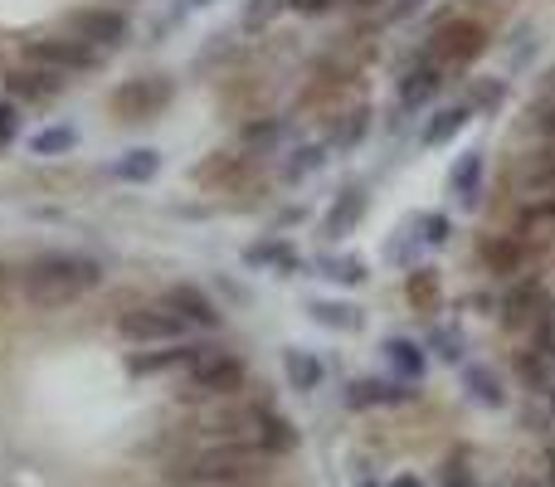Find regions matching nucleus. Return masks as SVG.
Returning <instances> with one entry per match:
<instances>
[{"instance_id": "obj_1", "label": "nucleus", "mask_w": 555, "mask_h": 487, "mask_svg": "<svg viewBox=\"0 0 555 487\" xmlns=\"http://www.w3.org/2000/svg\"><path fill=\"white\" fill-rule=\"evenodd\" d=\"M103 283V264L88 254H68V248H54V254H35L25 268H20V293L35 312H64L78 297H88Z\"/></svg>"}, {"instance_id": "obj_2", "label": "nucleus", "mask_w": 555, "mask_h": 487, "mask_svg": "<svg viewBox=\"0 0 555 487\" xmlns=\"http://www.w3.org/2000/svg\"><path fill=\"white\" fill-rule=\"evenodd\" d=\"M269 453L249 444H195V449L166 459L162 478L171 487H244L269 473Z\"/></svg>"}, {"instance_id": "obj_3", "label": "nucleus", "mask_w": 555, "mask_h": 487, "mask_svg": "<svg viewBox=\"0 0 555 487\" xmlns=\"http://www.w3.org/2000/svg\"><path fill=\"white\" fill-rule=\"evenodd\" d=\"M244 385H249V366H244L234 351H224V346H210L201 361L185 366L181 395L185 400H210L215 405V400H234Z\"/></svg>"}, {"instance_id": "obj_4", "label": "nucleus", "mask_w": 555, "mask_h": 487, "mask_svg": "<svg viewBox=\"0 0 555 487\" xmlns=\"http://www.w3.org/2000/svg\"><path fill=\"white\" fill-rule=\"evenodd\" d=\"M488 44H492L488 29H482L478 20L463 15V20H443V25L429 35V49H424V54H429L439 68H463V64L488 54Z\"/></svg>"}, {"instance_id": "obj_5", "label": "nucleus", "mask_w": 555, "mask_h": 487, "mask_svg": "<svg viewBox=\"0 0 555 487\" xmlns=\"http://www.w3.org/2000/svg\"><path fill=\"white\" fill-rule=\"evenodd\" d=\"M176 84L166 74H142V78H127L122 88H113V113L122 123H152L171 107Z\"/></svg>"}, {"instance_id": "obj_6", "label": "nucleus", "mask_w": 555, "mask_h": 487, "mask_svg": "<svg viewBox=\"0 0 555 487\" xmlns=\"http://www.w3.org/2000/svg\"><path fill=\"white\" fill-rule=\"evenodd\" d=\"M117 332H122L132 346H166V342H181L191 326H185L166 303H142V307H127V312L117 317Z\"/></svg>"}, {"instance_id": "obj_7", "label": "nucleus", "mask_w": 555, "mask_h": 487, "mask_svg": "<svg viewBox=\"0 0 555 487\" xmlns=\"http://www.w3.org/2000/svg\"><path fill=\"white\" fill-rule=\"evenodd\" d=\"M25 59H35V64H44V68H54V74H83V68H93L98 64V49L93 44H83V39H74L64 29V35H35V39H25Z\"/></svg>"}, {"instance_id": "obj_8", "label": "nucleus", "mask_w": 555, "mask_h": 487, "mask_svg": "<svg viewBox=\"0 0 555 487\" xmlns=\"http://www.w3.org/2000/svg\"><path fill=\"white\" fill-rule=\"evenodd\" d=\"M68 35L83 39V44H93V49H117L127 39V15H122V5L74 10V15H68Z\"/></svg>"}, {"instance_id": "obj_9", "label": "nucleus", "mask_w": 555, "mask_h": 487, "mask_svg": "<svg viewBox=\"0 0 555 487\" xmlns=\"http://www.w3.org/2000/svg\"><path fill=\"white\" fill-rule=\"evenodd\" d=\"M478 258H482V268H488L492 278L512 283L517 273H527V264H531V244L521 240V234H488V240L478 244Z\"/></svg>"}, {"instance_id": "obj_10", "label": "nucleus", "mask_w": 555, "mask_h": 487, "mask_svg": "<svg viewBox=\"0 0 555 487\" xmlns=\"http://www.w3.org/2000/svg\"><path fill=\"white\" fill-rule=\"evenodd\" d=\"M512 185H517L527 201H537V195H555V142H537L527 156H517Z\"/></svg>"}, {"instance_id": "obj_11", "label": "nucleus", "mask_w": 555, "mask_h": 487, "mask_svg": "<svg viewBox=\"0 0 555 487\" xmlns=\"http://www.w3.org/2000/svg\"><path fill=\"white\" fill-rule=\"evenodd\" d=\"M210 351V342H166V346H156V351H132L127 356V371L132 375H162V371H176V366H191V361H201V356Z\"/></svg>"}, {"instance_id": "obj_12", "label": "nucleus", "mask_w": 555, "mask_h": 487, "mask_svg": "<svg viewBox=\"0 0 555 487\" xmlns=\"http://www.w3.org/2000/svg\"><path fill=\"white\" fill-rule=\"evenodd\" d=\"M162 303L171 307V312L181 317L185 326H201V332H215V326H220V307H215V297L205 293V287H195V283H176V287H166Z\"/></svg>"}, {"instance_id": "obj_13", "label": "nucleus", "mask_w": 555, "mask_h": 487, "mask_svg": "<svg viewBox=\"0 0 555 487\" xmlns=\"http://www.w3.org/2000/svg\"><path fill=\"white\" fill-rule=\"evenodd\" d=\"M59 88H64V74L35 64V59H25V64H15L5 74V98H15V103H39V98L59 93Z\"/></svg>"}, {"instance_id": "obj_14", "label": "nucleus", "mask_w": 555, "mask_h": 487, "mask_svg": "<svg viewBox=\"0 0 555 487\" xmlns=\"http://www.w3.org/2000/svg\"><path fill=\"white\" fill-rule=\"evenodd\" d=\"M443 88V68L429 54H420L410 68L400 74V107L404 113H420L424 103H434V93Z\"/></svg>"}, {"instance_id": "obj_15", "label": "nucleus", "mask_w": 555, "mask_h": 487, "mask_svg": "<svg viewBox=\"0 0 555 487\" xmlns=\"http://www.w3.org/2000/svg\"><path fill=\"white\" fill-rule=\"evenodd\" d=\"M249 176H254V156L249 152H215L210 162L195 166V181L215 185V191H240Z\"/></svg>"}, {"instance_id": "obj_16", "label": "nucleus", "mask_w": 555, "mask_h": 487, "mask_svg": "<svg viewBox=\"0 0 555 487\" xmlns=\"http://www.w3.org/2000/svg\"><path fill=\"white\" fill-rule=\"evenodd\" d=\"M414 390L410 381H380V375H361L346 385V405L351 410H375V405H410Z\"/></svg>"}, {"instance_id": "obj_17", "label": "nucleus", "mask_w": 555, "mask_h": 487, "mask_svg": "<svg viewBox=\"0 0 555 487\" xmlns=\"http://www.w3.org/2000/svg\"><path fill=\"white\" fill-rule=\"evenodd\" d=\"M541 303H546V287L537 283V278H521V283L507 287V297H502V326H512V332H521V326L537 322Z\"/></svg>"}, {"instance_id": "obj_18", "label": "nucleus", "mask_w": 555, "mask_h": 487, "mask_svg": "<svg viewBox=\"0 0 555 487\" xmlns=\"http://www.w3.org/2000/svg\"><path fill=\"white\" fill-rule=\"evenodd\" d=\"M380 351H385V361H390V371L400 375V381H410V385H420L424 371H429V351H424L414 336H390Z\"/></svg>"}, {"instance_id": "obj_19", "label": "nucleus", "mask_w": 555, "mask_h": 487, "mask_svg": "<svg viewBox=\"0 0 555 487\" xmlns=\"http://www.w3.org/2000/svg\"><path fill=\"white\" fill-rule=\"evenodd\" d=\"M361 215H365V191L361 185H346V191L332 201L326 220H322V240H341V234H351L356 225H361Z\"/></svg>"}, {"instance_id": "obj_20", "label": "nucleus", "mask_w": 555, "mask_h": 487, "mask_svg": "<svg viewBox=\"0 0 555 487\" xmlns=\"http://www.w3.org/2000/svg\"><path fill=\"white\" fill-rule=\"evenodd\" d=\"M473 123V107L468 103H443L439 113H429V123H424V132H420V142L424 146H449V142H459V132Z\"/></svg>"}, {"instance_id": "obj_21", "label": "nucleus", "mask_w": 555, "mask_h": 487, "mask_svg": "<svg viewBox=\"0 0 555 487\" xmlns=\"http://www.w3.org/2000/svg\"><path fill=\"white\" fill-rule=\"evenodd\" d=\"M307 317H312L317 326H326V332H361L365 326V312L356 303H336V297H317V303H307Z\"/></svg>"}, {"instance_id": "obj_22", "label": "nucleus", "mask_w": 555, "mask_h": 487, "mask_svg": "<svg viewBox=\"0 0 555 487\" xmlns=\"http://www.w3.org/2000/svg\"><path fill=\"white\" fill-rule=\"evenodd\" d=\"M113 176L127 185H152L162 176V152L156 146H132V152H122L113 162Z\"/></svg>"}, {"instance_id": "obj_23", "label": "nucleus", "mask_w": 555, "mask_h": 487, "mask_svg": "<svg viewBox=\"0 0 555 487\" xmlns=\"http://www.w3.org/2000/svg\"><path fill=\"white\" fill-rule=\"evenodd\" d=\"M283 371H287V385H293L297 395H312L317 385H322L326 366L317 361L312 351H302V346H287V351H283Z\"/></svg>"}, {"instance_id": "obj_24", "label": "nucleus", "mask_w": 555, "mask_h": 487, "mask_svg": "<svg viewBox=\"0 0 555 487\" xmlns=\"http://www.w3.org/2000/svg\"><path fill=\"white\" fill-rule=\"evenodd\" d=\"M297 424L287 420V414H278V410H263V424H259V449L269 453V459H283V453H293L297 449Z\"/></svg>"}, {"instance_id": "obj_25", "label": "nucleus", "mask_w": 555, "mask_h": 487, "mask_svg": "<svg viewBox=\"0 0 555 487\" xmlns=\"http://www.w3.org/2000/svg\"><path fill=\"white\" fill-rule=\"evenodd\" d=\"M449 185H453V195H459L463 205H478L482 201V152H478V146H473V152H463L459 162H453Z\"/></svg>"}, {"instance_id": "obj_26", "label": "nucleus", "mask_w": 555, "mask_h": 487, "mask_svg": "<svg viewBox=\"0 0 555 487\" xmlns=\"http://www.w3.org/2000/svg\"><path fill=\"white\" fill-rule=\"evenodd\" d=\"M463 385H468L473 400L488 405V410H502V405H507V390H502V381H498L492 366H463Z\"/></svg>"}, {"instance_id": "obj_27", "label": "nucleus", "mask_w": 555, "mask_h": 487, "mask_svg": "<svg viewBox=\"0 0 555 487\" xmlns=\"http://www.w3.org/2000/svg\"><path fill=\"white\" fill-rule=\"evenodd\" d=\"M517 375L527 381V390H541V395L555 390V361H551L546 351H537V346L517 356Z\"/></svg>"}, {"instance_id": "obj_28", "label": "nucleus", "mask_w": 555, "mask_h": 487, "mask_svg": "<svg viewBox=\"0 0 555 487\" xmlns=\"http://www.w3.org/2000/svg\"><path fill=\"white\" fill-rule=\"evenodd\" d=\"M404 297H410V307H420V312H434L439 297H443L439 273H434V268H410V278H404Z\"/></svg>"}, {"instance_id": "obj_29", "label": "nucleus", "mask_w": 555, "mask_h": 487, "mask_svg": "<svg viewBox=\"0 0 555 487\" xmlns=\"http://www.w3.org/2000/svg\"><path fill=\"white\" fill-rule=\"evenodd\" d=\"M244 264H249V268H278V273H293V268H297V254H293V248H287L283 240H263V244L244 248Z\"/></svg>"}, {"instance_id": "obj_30", "label": "nucleus", "mask_w": 555, "mask_h": 487, "mask_svg": "<svg viewBox=\"0 0 555 487\" xmlns=\"http://www.w3.org/2000/svg\"><path fill=\"white\" fill-rule=\"evenodd\" d=\"M78 146V127L59 123V127H44V132L29 137V152L35 156H68Z\"/></svg>"}, {"instance_id": "obj_31", "label": "nucleus", "mask_w": 555, "mask_h": 487, "mask_svg": "<svg viewBox=\"0 0 555 487\" xmlns=\"http://www.w3.org/2000/svg\"><path fill=\"white\" fill-rule=\"evenodd\" d=\"M317 268H322V278H332V283H341V287L365 283V264L356 254H322Z\"/></svg>"}, {"instance_id": "obj_32", "label": "nucleus", "mask_w": 555, "mask_h": 487, "mask_svg": "<svg viewBox=\"0 0 555 487\" xmlns=\"http://www.w3.org/2000/svg\"><path fill=\"white\" fill-rule=\"evenodd\" d=\"M278 137H283V123H278V117H254V123H244V152L269 156L278 146Z\"/></svg>"}, {"instance_id": "obj_33", "label": "nucleus", "mask_w": 555, "mask_h": 487, "mask_svg": "<svg viewBox=\"0 0 555 487\" xmlns=\"http://www.w3.org/2000/svg\"><path fill=\"white\" fill-rule=\"evenodd\" d=\"M463 103L473 107V117L478 113H498L502 103H507V84L502 78H473V88H468V98Z\"/></svg>"}, {"instance_id": "obj_34", "label": "nucleus", "mask_w": 555, "mask_h": 487, "mask_svg": "<svg viewBox=\"0 0 555 487\" xmlns=\"http://www.w3.org/2000/svg\"><path fill=\"white\" fill-rule=\"evenodd\" d=\"M527 127L537 142H555V98H537V103L527 107Z\"/></svg>"}, {"instance_id": "obj_35", "label": "nucleus", "mask_w": 555, "mask_h": 487, "mask_svg": "<svg viewBox=\"0 0 555 487\" xmlns=\"http://www.w3.org/2000/svg\"><path fill=\"white\" fill-rule=\"evenodd\" d=\"M551 225H555V195H537V201H527V210H521L517 234L527 240L531 230H551Z\"/></svg>"}, {"instance_id": "obj_36", "label": "nucleus", "mask_w": 555, "mask_h": 487, "mask_svg": "<svg viewBox=\"0 0 555 487\" xmlns=\"http://www.w3.org/2000/svg\"><path fill=\"white\" fill-rule=\"evenodd\" d=\"M287 10V0H249V5H244V15H240V25L249 29V35H259V29H269L278 15H283Z\"/></svg>"}, {"instance_id": "obj_37", "label": "nucleus", "mask_w": 555, "mask_h": 487, "mask_svg": "<svg viewBox=\"0 0 555 487\" xmlns=\"http://www.w3.org/2000/svg\"><path fill=\"white\" fill-rule=\"evenodd\" d=\"M365 132H371V107H365V103H356L351 113H346V123L336 127V146H341V152H351V146L361 142Z\"/></svg>"}, {"instance_id": "obj_38", "label": "nucleus", "mask_w": 555, "mask_h": 487, "mask_svg": "<svg viewBox=\"0 0 555 487\" xmlns=\"http://www.w3.org/2000/svg\"><path fill=\"white\" fill-rule=\"evenodd\" d=\"M424 351H434L439 361L459 366V361H463V336L449 332V326H434V332H429V346H424Z\"/></svg>"}, {"instance_id": "obj_39", "label": "nucleus", "mask_w": 555, "mask_h": 487, "mask_svg": "<svg viewBox=\"0 0 555 487\" xmlns=\"http://www.w3.org/2000/svg\"><path fill=\"white\" fill-rule=\"evenodd\" d=\"M322 162H326V146H297L293 162L283 166V176H287V181H302V176H312Z\"/></svg>"}, {"instance_id": "obj_40", "label": "nucleus", "mask_w": 555, "mask_h": 487, "mask_svg": "<svg viewBox=\"0 0 555 487\" xmlns=\"http://www.w3.org/2000/svg\"><path fill=\"white\" fill-rule=\"evenodd\" d=\"M449 234H453V220H449V215H439V210L420 215V240L429 244V248H443V244H449Z\"/></svg>"}, {"instance_id": "obj_41", "label": "nucleus", "mask_w": 555, "mask_h": 487, "mask_svg": "<svg viewBox=\"0 0 555 487\" xmlns=\"http://www.w3.org/2000/svg\"><path fill=\"white\" fill-rule=\"evenodd\" d=\"M20 137V103L15 98H0V146H10Z\"/></svg>"}, {"instance_id": "obj_42", "label": "nucleus", "mask_w": 555, "mask_h": 487, "mask_svg": "<svg viewBox=\"0 0 555 487\" xmlns=\"http://www.w3.org/2000/svg\"><path fill=\"white\" fill-rule=\"evenodd\" d=\"M429 5V0H395V5H385V25H400V20H410V15H420V10Z\"/></svg>"}, {"instance_id": "obj_43", "label": "nucleus", "mask_w": 555, "mask_h": 487, "mask_svg": "<svg viewBox=\"0 0 555 487\" xmlns=\"http://www.w3.org/2000/svg\"><path fill=\"white\" fill-rule=\"evenodd\" d=\"M336 0H287V10H297V15H326Z\"/></svg>"}, {"instance_id": "obj_44", "label": "nucleus", "mask_w": 555, "mask_h": 487, "mask_svg": "<svg viewBox=\"0 0 555 487\" xmlns=\"http://www.w3.org/2000/svg\"><path fill=\"white\" fill-rule=\"evenodd\" d=\"M346 5H356V10H371V5H385V0H346Z\"/></svg>"}, {"instance_id": "obj_45", "label": "nucleus", "mask_w": 555, "mask_h": 487, "mask_svg": "<svg viewBox=\"0 0 555 487\" xmlns=\"http://www.w3.org/2000/svg\"><path fill=\"white\" fill-rule=\"evenodd\" d=\"M390 487H420V478H410V473H404V478H395Z\"/></svg>"}, {"instance_id": "obj_46", "label": "nucleus", "mask_w": 555, "mask_h": 487, "mask_svg": "<svg viewBox=\"0 0 555 487\" xmlns=\"http://www.w3.org/2000/svg\"><path fill=\"white\" fill-rule=\"evenodd\" d=\"M5 287H10V273H5V264H0V297H5Z\"/></svg>"}, {"instance_id": "obj_47", "label": "nucleus", "mask_w": 555, "mask_h": 487, "mask_svg": "<svg viewBox=\"0 0 555 487\" xmlns=\"http://www.w3.org/2000/svg\"><path fill=\"white\" fill-rule=\"evenodd\" d=\"M191 5H210V0H191Z\"/></svg>"}, {"instance_id": "obj_48", "label": "nucleus", "mask_w": 555, "mask_h": 487, "mask_svg": "<svg viewBox=\"0 0 555 487\" xmlns=\"http://www.w3.org/2000/svg\"><path fill=\"white\" fill-rule=\"evenodd\" d=\"M113 5H127V0H113Z\"/></svg>"}, {"instance_id": "obj_49", "label": "nucleus", "mask_w": 555, "mask_h": 487, "mask_svg": "<svg viewBox=\"0 0 555 487\" xmlns=\"http://www.w3.org/2000/svg\"><path fill=\"white\" fill-rule=\"evenodd\" d=\"M365 487H375V483H365Z\"/></svg>"}, {"instance_id": "obj_50", "label": "nucleus", "mask_w": 555, "mask_h": 487, "mask_svg": "<svg viewBox=\"0 0 555 487\" xmlns=\"http://www.w3.org/2000/svg\"><path fill=\"white\" fill-rule=\"evenodd\" d=\"M551 400H555V390H551Z\"/></svg>"}, {"instance_id": "obj_51", "label": "nucleus", "mask_w": 555, "mask_h": 487, "mask_svg": "<svg viewBox=\"0 0 555 487\" xmlns=\"http://www.w3.org/2000/svg\"><path fill=\"white\" fill-rule=\"evenodd\" d=\"M551 84H555V74H551Z\"/></svg>"}]
</instances>
